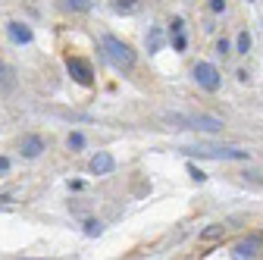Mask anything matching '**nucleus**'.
<instances>
[{
  "label": "nucleus",
  "mask_w": 263,
  "mask_h": 260,
  "mask_svg": "<svg viewBox=\"0 0 263 260\" xmlns=\"http://www.w3.org/2000/svg\"><path fill=\"white\" fill-rule=\"evenodd\" d=\"M210 10H213V13H222V10H226V0H210Z\"/></svg>",
  "instance_id": "20"
},
{
  "label": "nucleus",
  "mask_w": 263,
  "mask_h": 260,
  "mask_svg": "<svg viewBox=\"0 0 263 260\" xmlns=\"http://www.w3.org/2000/svg\"><path fill=\"white\" fill-rule=\"evenodd\" d=\"M160 41H163L160 28H154V31H151V50H160Z\"/></svg>",
  "instance_id": "17"
},
{
  "label": "nucleus",
  "mask_w": 263,
  "mask_h": 260,
  "mask_svg": "<svg viewBox=\"0 0 263 260\" xmlns=\"http://www.w3.org/2000/svg\"><path fill=\"white\" fill-rule=\"evenodd\" d=\"M66 144H69V147H76V151H79V147H85V138H82L79 132H72V135H69V141H66Z\"/></svg>",
  "instance_id": "16"
},
{
  "label": "nucleus",
  "mask_w": 263,
  "mask_h": 260,
  "mask_svg": "<svg viewBox=\"0 0 263 260\" xmlns=\"http://www.w3.org/2000/svg\"><path fill=\"white\" fill-rule=\"evenodd\" d=\"M248 50H251V35L241 31V35H238V53H248Z\"/></svg>",
  "instance_id": "14"
},
{
  "label": "nucleus",
  "mask_w": 263,
  "mask_h": 260,
  "mask_svg": "<svg viewBox=\"0 0 263 260\" xmlns=\"http://www.w3.org/2000/svg\"><path fill=\"white\" fill-rule=\"evenodd\" d=\"M188 173H191V179H194V182H204V179H207V176H204L201 170H197V166H188Z\"/></svg>",
  "instance_id": "18"
},
{
  "label": "nucleus",
  "mask_w": 263,
  "mask_h": 260,
  "mask_svg": "<svg viewBox=\"0 0 263 260\" xmlns=\"http://www.w3.org/2000/svg\"><path fill=\"white\" fill-rule=\"evenodd\" d=\"M194 79H197V85L207 88V91L219 88V69L213 66V63H197V66H194Z\"/></svg>",
  "instance_id": "3"
},
{
  "label": "nucleus",
  "mask_w": 263,
  "mask_h": 260,
  "mask_svg": "<svg viewBox=\"0 0 263 260\" xmlns=\"http://www.w3.org/2000/svg\"><path fill=\"white\" fill-rule=\"evenodd\" d=\"M260 248H263V235H260V232H251L248 238H241V242L235 245V257H238V260H254V257L260 254Z\"/></svg>",
  "instance_id": "4"
},
{
  "label": "nucleus",
  "mask_w": 263,
  "mask_h": 260,
  "mask_svg": "<svg viewBox=\"0 0 263 260\" xmlns=\"http://www.w3.org/2000/svg\"><path fill=\"white\" fill-rule=\"evenodd\" d=\"M91 173L94 176H107V173H113V166H116V160H113V154H107V151H97L94 157H91Z\"/></svg>",
  "instance_id": "7"
},
{
  "label": "nucleus",
  "mask_w": 263,
  "mask_h": 260,
  "mask_svg": "<svg viewBox=\"0 0 263 260\" xmlns=\"http://www.w3.org/2000/svg\"><path fill=\"white\" fill-rule=\"evenodd\" d=\"M66 7L76 13H85V10H91V0H66Z\"/></svg>",
  "instance_id": "13"
},
{
  "label": "nucleus",
  "mask_w": 263,
  "mask_h": 260,
  "mask_svg": "<svg viewBox=\"0 0 263 260\" xmlns=\"http://www.w3.org/2000/svg\"><path fill=\"white\" fill-rule=\"evenodd\" d=\"M173 44H176V50H185V35H182V19H176V22H173Z\"/></svg>",
  "instance_id": "12"
},
{
  "label": "nucleus",
  "mask_w": 263,
  "mask_h": 260,
  "mask_svg": "<svg viewBox=\"0 0 263 260\" xmlns=\"http://www.w3.org/2000/svg\"><path fill=\"white\" fill-rule=\"evenodd\" d=\"M222 238H226V226L222 222H213V226H207V229L201 232L204 245H213V242H222Z\"/></svg>",
  "instance_id": "10"
},
{
  "label": "nucleus",
  "mask_w": 263,
  "mask_h": 260,
  "mask_svg": "<svg viewBox=\"0 0 263 260\" xmlns=\"http://www.w3.org/2000/svg\"><path fill=\"white\" fill-rule=\"evenodd\" d=\"M16 79H13V69L7 66V63H0V88H13Z\"/></svg>",
  "instance_id": "11"
},
{
  "label": "nucleus",
  "mask_w": 263,
  "mask_h": 260,
  "mask_svg": "<svg viewBox=\"0 0 263 260\" xmlns=\"http://www.w3.org/2000/svg\"><path fill=\"white\" fill-rule=\"evenodd\" d=\"M7 166H10V160H7V157H0V173H4Z\"/></svg>",
  "instance_id": "21"
},
{
  "label": "nucleus",
  "mask_w": 263,
  "mask_h": 260,
  "mask_svg": "<svg viewBox=\"0 0 263 260\" xmlns=\"http://www.w3.org/2000/svg\"><path fill=\"white\" fill-rule=\"evenodd\" d=\"M7 31H10V38H13L16 44H28V41H31V28L22 25V22H10Z\"/></svg>",
  "instance_id": "9"
},
{
  "label": "nucleus",
  "mask_w": 263,
  "mask_h": 260,
  "mask_svg": "<svg viewBox=\"0 0 263 260\" xmlns=\"http://www.w3.org/2000/svg\"><path fill=\"white\" fill-rule=\"evenodd\" d=\"M101 47H104L107 60L113 63L116 69H132V66H135V53H132V47H128L125 41H119L116 35H104Z\"/></svg>",
  "instance_id": "1"
},
{
  "label": "nucleus",
  "mask_w": 263,
  "mask_h": 260,
  "mask_svg": "<svg viewBox=\"0 0 263 260\" xmlns=\"http://www.w3.org/2000/svg\"><path fill=\"white\" fill-rule=\"evenodd\" d=\"M41 151H44V141H41L38 135H25V138H22V157L35 160V157H38Z\"/></svg>",
  "instance_id": "8"
},
{
  "label": "nucleus",
  "mask_w": 263,
  "mask_h": 260,
  "mask_svg": "<svg viewBox=\"0 0 263 260\" xmlns=\"http://www.w3.org/2000/svg\"><path fill=\"white\" fill-rule=\"evenodd\" d=\"M66 69H69V76H72L79 85H85V88L94 82V72H91V66H88L85 60H79V57H69V60H66Z\"/></svg>",
  "instance_id": "5"
},
{
  "label": "nucleus",
  "mask_w": 263,
  "mask_h": 260,
  "mask_svg": "<svg viewBox=\"0 0 263 260\" xmlns=\"http://www.w3.org/2000/svg\"><path fill=\"white\" fill-rule=\"evenodd\" d=\"M85 232H88V235H101V222H97V219H88V222H85Z\"/></svg>",
  "instance_id": "15"
},
{
  "label": "nucleus",
  "mask_w": 263,
  "mask_h": 260,
  "mask_svg": "<svg viewBox=\"0 0 263 260\" xmlns=\"http://www.w3.org/2000/svg\"><path fill=\"white\" fill-rule=\"evenodd\" d=\"M170 119L182 122V128H197V132H219V128H222V119L204 116V113H197V116H170Z\"/></svg>",
  "instance_id": "2"
},
{
  "label": "nucleus",
  "mask_w": 263,
  "mask_h": 260,
  "mask_svg": "<svg viewBox=\"0 0 263 260\" xmlns=\"http://www.w3.org/2000/svg\"><path fill=\"white\" fill-rule=\"evenodd\" d=\"M116 10H135V0H116Z\"/></svg>",
  "instance_id": "19"
},
{
  "label": "nucleus",
  "mask_w": 263,
  "mask_h": 260,
  "mask_svg": "<svg viewBox=\"0 0 263 260\" xmlns=\"http://www.w3.org/2000/svg\"><path fill=\"white\" fill-rule=\"evenodd\" d=\"M191 154H197V157H216V160H248V151H238V147H197Z\"/></svg>",
  "instance_id": "6"
}]
</instances>
